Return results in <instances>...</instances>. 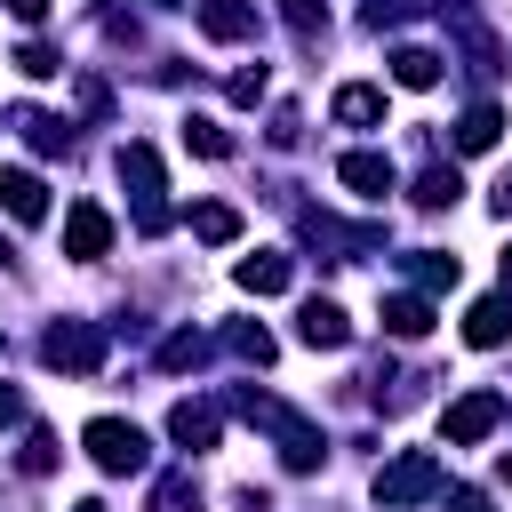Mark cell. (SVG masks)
<instances>
[{
  "label": "cell",
  "mask_w": 512,
  "mask_h": 512,
  "mask_svg": "<svg viewBox=\"0 0 512 512\" xmlns=\"http://www.w3.org/2000/svg\"><path fill=\"white\" fill-rule=\"evenodd\" d=\"M232 408L280 440V464H288V472H320V456H328L320 424H304L296 408H280V400H272V392H256V384H232Z\"/></svg>",
  "instance_id": "6da1fadb"
},
{
  "label": "cell",
  "mask_w": 512,
  "mask_h": 512,
  "mask_svg": "<svg viewBox=\"0 0 512 512\" xmlns=\"http://www.w3.org/2000/svg\"><path fill=\"white\" fill-rule=\"evenodd\" d=\"M424 496H448V464H440L432 448H408V456H392V464L376 472V504H384V512L424 504Z\"/></svg>",
  "instance_id": "7a4b0ae2"
},
{
  "label": "cell",
  "mask_w": 512,
  "mask_h": 512,
  "mask_svg": "<svg viewBox=\"0 0 512 512\" xmlns=\"http://www.w3.org/2000/svg\"><path fill=\"white\" fill-rule=\"evenodd\" d=\"M120 176L136 184V232L152 240V232H168V176H160V152L152 144H120Z\"/></svg>",
  "instance_id": "3957f363"
},
{
  "label": "cell",
  "mask_w": 512,
  "mask_h": 512,
  "mask_svg": "<svg viewBox=\"0 0 512 512\" xmlns=\"http://www.w3.org/2000/svg\"><path fill=\"white\" fill-rule=\"evenodd\" d=\"M40 360L64 368V376H96V368H104V328H96V320H56V328L40 336Z\"/></svg>",
  "instance_id": "277c9868"
},
{
  "label": "cell",
  "mask_w": 512,
  "mask_h": 512,
  "mask_svg": "<svg viewBox=\"0 0 512 512\" xmlns=\"http://www.w3.org/2000/svg\"><path fill=\"white\" fill-rule=\"evenodd\" d=\"M80 448H88V456H96V472H112V480H120V472H144V464H152L144 432H136V424H120V416H96V424L80 432Z\"/></svg>",
  "instance_id": "5b68a950"
},
{
  "label": "cell",
  "mask_w": 512,
  "mask_h": 512,
  "mask_svg": "<svg viewBox=\"0 0 512 512\" xmlns=\"http://www.w3.org/2000/svg\"><path fill=\"white\" fill-rule=\"evenodd\" d=\"M496 424H504V392H464V400H448V416H440L448 448H472V440H488Z\"/></svg>",
  "instance_id": "8992f818"
},
{
  "label": "cell",
  "mask_w": 512,
  "mask_h": 512,
  "mask_svg": "<svg viewBox=\"0 0 512 512\" xmlns=\"http://www.w3.org/2000/svg\"><path fill=\"white\" fill-rule=\"evenodd\" d=\"M296 232H304L312 248H328V256H344V264L376 248V224H336V216H320V208H304V216H296Z\"/></svg>",
  "instance_id": "52a82bcc"
},
{
  "label": "cell",
  "mask_w": 512,
  "mask_h": 512,
  "mask_svg": "<svg viewBox=\"0 0 512 512\" xmlns=\"http://www.w3.org/2000/svg\"><path fill=\"white\" fill-rule=\"evenodd\" d=\"M112 248V216L96 208V200H80L72 216H64V256H80V264H96Z\"/></svg>",
  "instance_id": "ba28073f"
},
{
  "label": "cell",
  "mask_w": 512,
  "mask_h": 512,
  "mask_svg": "<svg viewBox=\"0 0 512 512\" xmlns=\"http://www.w3.org/2000/svg\"><path fill=\"white\" fill-rule=\"evenodd\" d=\"M296 336H304L312 352H344V344H352V320H344V304H328V296H312V304L296 312Z\"/></svg>",
  "instance_id": "9c48e42d"
},
{
  "label": "cell",
  "mask_w": 512,
  "mask_h": 512,
  "mask_svg": "<svg viewBox=\"0 0 512 512\" xmlns=\"http://www.w3.org/2000/svg\"><path fill=\"white\" fill-rule=\"evenodd\" d=\"M8 128H16L32 152H48V160H56V152H72V120H56V112H40V104H16V112H8Z\"/></svg>",
  "instance_id": "30bf717a"
},
{
  "label": "cell",
  "mask_w": 512,
  "mask_h": 512,
  "mask_svg": "<svg viewBox=\"0 0 512 512\" xmlns=\"http://www.w3.org/2000/svg\"><path fill=\"white\" fill-rule=\"evenodd\" d=\"M216 424H224V416H216L208 400H176V408H168V440H176V448H192V456H200V448H216Z\"/></svg>",
  "instance_id": "8fae6325"
},
{
  "label": "cell",
  "mask_w": 512,
  "mask_h": 512,
  "mask_svg": "<svg viewBox=\"0 0 512 512\" xmlns=\"http://www.w3.org/2000/svg\"><path fill=\"white\" fill-rule=\"evenodd\" d=\"M0 208H8L16 224H40V216H48V184H40L32 168H0Z\"/></svg>",
  "instance_id": "7c38bea8"
},
{
  "label": "cell",
  "mask_w": 512,
  "mask_h": 512,
  "mask_svg": "<svg viewBox=\"0 0 512 512\" xmlns=\"http://www.w3.org/2000/svg\"><path fill=\"white\" fill-rule=\"evenodd\" d=\"M464 344H480V352L512 344V296H480V304L464 312Z\"/></svg>",
  "instance_id": "4fadbf2b"
},
{
  "label": "cell",
  "mask_w": 512,
  "mask_h": 512,
  "mask_svg": "<svg viewBox=\"0 0 512 512\" xmlns=\"http://www.w3.org/2000/svg\"><path fill=\"white\" fill-rule=\"evenodd\" d=\"M200 32L208 40H256V8L248 0H200Z\"/></svg>",
  "instance_id": "5bb4252c"
},
{
  "label": "cell",
  "mask_w": 512,
  "mask_h": 512,
  "mask_svg": "<svg viewBox=\"0 0 512 512\" xmlns=\"http://www.w3.org/2000/svg\"><path fill=\"white\" fill-rule=\"evenodd\" d=\"M336 176H344L360 200H384V192H392V160H384V152H344Z\"/></svg>",
  "instance_id": "9a60e30c"
},
{
  "label": "cell",
  "mask_w": 512,
  "mask_h": 512,
  "mask_svg": "<svg viewBox=\"0 0 512 512\" xmlns=\"http://www.w3.org/2000/svg\"><path fill=\"white\" fill-rule=\"evenodd\" d=\"M288 272H296V264H288V256H272V248H256V256H240V264H232V280H240L248 296H280V288H288Z\"/></svg>",
  "instance_id": "2e32d148"
},
{
  "label": "cell",
  "mask_w": 512,
  "mask_h": 512,
  "mask_svg": "<svg viewBox=\"0 0 512 512\" xmlns=\"http://www.w3.org/2000/svg\"><path fill=\"white\" fill-rule=\"evenodd\" d=\"M328 112H336L344 128H376V120H384V88H368V80H344Z\"/></svg>",
  "instance_id": "e0dca14e"
},
{
  "label": "cell",
  "mask_w": 512,
  "mask_h": 512,
  "mask_svg": "<svg viewBox=\"0 0 512 512\" xmlns=\"http://www.w3.org/2000/svg\"><path fill=\"white\" fill-rule=\"evenodd\" d=\"M384 336H400V344L432 336V296H384Z\"/></svg>",
  "instance_id": "ac0fdd59"
},
{
  "label": "cell",
  "mask_w": 512,
  "mask_h": 512,
  "mask_svg": "<svg viewBox=\"0 0 512 512\" xmlns=\"http://www.w3.org/2000/svg\"><path fill=\"white\" fill-rule=\"evenodd\" d=\"M496 136H504V112H496V104H472V112L456 120V152H488Z\"/></svg>",
  "instance_id": "d6986e66"
},
{
  "label": "cell",
  "mask_w": 512,
  "mask_h": 512,
  "mask_svg": "<svg viewBox=\"0 0 512 512\" xmlns=\"http://www.w3.org/2000/svg\"><path fill=\"white\" fill-rule=\"evenodd\" d=\"M184 224H192V232H200L208 248H224V240H240V208H224V200H200V208H192Z\"/></svg>",
  "instance_id": "ffe728a7"
},
{
  "label": "cell",
  "mask_w": 512,
  "mask_h": 512,
  "mask_svg": "<svg viewBox=\"0 0 512 512\" xmlns=\"http://www.w3.org/2000/svg\"><path fill=\"white\" fill-rule=\"evenodd\" d=\"M408 272H416V296H440V288H456V272H464V264H456V256H440V248H416V256H408Z\"/></svg>",
  "instance_id": "44dd1931"
},
{
  "label": "cell",
  "mask_w": 512,
  "mask_h": 512,
  "mask_svg": "<svg viewBox=\"0 0 512 512\" xmlns=\"http://www.w3.org/2000/svg\"><path fill=\"white\" fill-rule=\"evenodd\" d=\"M392 80L400 88H440V56L432 48H392Z\"/></svg>",
  "instance_id": "7402d4cb"
},
{
  "label": "cell",
  "mask_w": 512,
  "mask_h": 512,
  "mask_svg": "<svg viewBox=\"0 0 512 512\" xmlns=\"http://www.w3.org/2000/svg\"><path fill=\"white\" fill-rule=\"evenodd\" d=\"M280 16H288V32H296L304 48L328 40V8H320V0H280Z\"/></svg>",
  "instance_id": "603a6c76"
},
{
  "label": "cell",
  "mask_w": 512,
  "mask_h": 512,
  "mask_svg": "<svg viewBox=\"0 0 512 512\" xmlns=\"http://www.w3.org/2000/svg\"><path fill=\"white\" fill-rule=\"evenodd\" d=\"M456 192H464L456 168H424V176H416V208H456Z\"/></svg>",
  "instance_id": "cb8c5ba5"
},
{
  "label": "cell",
  "mask_w": 512,
  "mask_h": 512,
  "mask_svg": "<svg viewBox=\"0 0 512 512\" xmlns=\"http://www.w3.org/2000/svg\"><path fill=\"white\" fill-rule=\"evenodd\" d=\"M184 144H192V152H200V160H232V136H224V128H216V120H200V112H192V120H184Z\"/></svg>",
  "instance_id": "d4e9b609"
},
{
  "label": "cell",
  "mask_w": 512,
  "mask_h": 512,
  "mask_svg": "<svg viewBox=\"0 0 512 512\" xmlns=\"http://www.w3.org/2000/svg\"><path fill=\"white\" fill-rule=\"evenodd\" d=\"M224 344H232V352H240V360H256V368H264V360H272V336H264V328H256V320H232V328H224Z\"/></svg>",
  "instance_id": "484cf974"
},
{
  "label": "cell",
  "mask_w": 512,
  "mask_h": 512,
  "mask_svg": "<svg viewBox=\"0 0 512 512\" xmlns=\"http://www.w3.org/2000/svg\"><path fill=\"white\" fill-rule=\"evenodd\" d=\"M200 360H208V336H192V328H176L160 344V368H200Z\"/></svg>",
  "instance_id": "4316f807"
},
{
  "label": "cell",
  "mask_w": 512,
  "mask_h": 512,
  "mask_svg": "<svg viewBox=\"0 0 512 512\" xmlns=\"http://www.w3.org/2000/svg\"><path fill=\"white\" fill-rule=\"evenodd\" d=\"M16 464H24V472H56V432H48V424H32V432H24V448H16Z\"/></svg>",
  "instance_id": "83f0119b"
},
{
  "label": "cell",
  "mask_w": 512,
  "mask_h": 512,
  "mask_svg": "<svg viewBox=\"0 0 512 512\" xmlns=\"http://www.w3.org/2000/svg\"><path fill=\"white\" fill-rule=\"evenodd\" d=\"M16 72H32V80H56V72H64V56H56L48 40H24V48H16Z\"/></svg>",
  "instance_id": "f1b7e54d"
},
{
  "label": "cell",
  "mask_w": 512,
  "mask_h": 512,
  "mask_svg": "<svg viewBox=\"0 0 512 512\" xmlns=\"http://www.w3.org/2000/svg\"><path fill=\"white\" fill-rule=\"evenodd\" d=\"M264 88H272V72H264V64H248V72H232V104H256Z\"/></svg>",
  "instance_id": "f546056e"
},
{
  "label": "cell",
  "mask_w": 512,
  "mask_h": 512,
  "mask_svg": "<svg viewBox=\"0 0 512 512\" xmlns=\"http://www.w3.org/2000/svg\"><path fill=\"white\" fill-rule=\"evenodd\" d=\"M360 16H368V32H392V24H408V0H368Z\"/></svg>",
  "instance_id": "4dcf8cb0"
},
{
  "label": "cell",
  "mask_w": 512,
  "mask_h": 512,
  "mask_svg": "<svg viewBox=\"0 0 512 512\" xmlns=\"http://www.w3.org/2000/svg\"><path fill=\"white\" fill-rule=\"evenodd\" d=\"M448 512H496V504H488L480 488H456V496H448Z\"/></svg>",
  "instance_id": "1f68e13d"
},
{
  "label": "cell",
  "mask_w": 512,
  "mask_h": 512,
  "mask_svg": "<svg viewBox=\"0 0 512 512\" xmlns=\"http://www.w3.org/2000/svg\"><path fill=\"white\" fill-rule=\"evenodd\" d=\"M16 416H24V392H16V384H0V424H16Z\"/></svg>",
  "instance_id": "d6a6232c"
},
{
  "label": "cell",
  "mask_w": 512,
  "mask_h": 512,
  "mask_svg": "<svg viewBox=\"0 0 512 512\" xmlns=\"http://www.w3.org/2000/svg\"><path fill=\"white\" fill-rule=\"evenodd\" d=\"M488 208H496V216H512V168L496 176V192H488Z\"/></svg>",
  "instance_id": "836d02e7"
},
{
  "label": "cell",
  "mask_w": 512,
  "mask_h": 512,
  "mask_svg": "<svg viewBox=\"0 0 512 512\" xmlns=\"http://www.w3.org/2000/svg\"><path fill=\"white\" fill-rule=\"evenodd\" d=\"M8 16H24V24H40V16H48V0H8Z\"/></svg>",
  "instance_id": "e575fe53"
},
{
  "label": "cell",
  "mask_w": 512,
  "mask_h": 512,
  "mask_svg": "<svg viewBox=\"0 0 512 512\" xmlns=\"http://www.w3.org/2000/svg\"><path fill=\"white\" fill-rule=\"evenodd\" d=\"M504 288H512V248H504Z\"/></svg>",
  "instance_id": "d590c367"
},
{
  "label": "cell",
  "mask_w": 512,
  "mask_h": 512,
  "mask_svg": "<svg viewBox=\"0 0 512 512\" xmlns=\"http://www.w3.org/2000/svg\"><path fill=\"white\" fill-rule=\"evenodd\" d=\"M72 512H104V504H96V496H88V504H72Z\"/></svg>",
  "instance_id": "8d00e7d4"
},
{
  "label": "cell",
  "mask_w": 512,
  "mask_h": 512,
  "mask_svg": "<svg viewBox=\"0 0 512 512\" xmlns=\"http://www.w3.org/2000/svg\"><path fill=\"white\" fill-rule=\"evenodd\" d=\"M152 8H184V0H152Z\"/></svg>",
  "instance_id": "74e56055"
},
{
  "label": "cell",
  "mask_w": 512,
  "mask_h": 512,
  "mask_svg": "<svg viewBox=\"0 0 512 512\" xmlns=\"http://www.w3.org/2000/svg\"><path fill=\"white\" fill-rule=\"evenodd\" d=\"M0 264H8V240H0Z\"/></svg>",
  "instance_id": "f35d334b"
}]
</instances>
